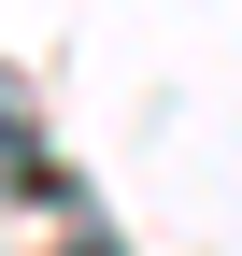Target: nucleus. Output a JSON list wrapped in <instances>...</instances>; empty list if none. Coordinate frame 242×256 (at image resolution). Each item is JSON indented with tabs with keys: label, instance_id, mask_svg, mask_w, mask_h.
<instances>
[{
	"label": "nucleus",
	"instance_id": "2",
	"mask_svg": "<svg viewBox=\"0 0 242 256\" xmlns=\"http://www.w3.org/2000/svg\"><path fill=\"white\" fill-rule=\"evenodd\" d=\"M57 256H114V228H72V242H57Z\"/></svg>",
	"mask_w": 242,
	"mask_h": 256
},
{
	"label": "nucleus",
	"instance_id": "1",
	"mask_svg": "<svg viewBox=\"0 0 242 256\" xmlns=\"http://www.w3.org/2000/svg\"><path fill=\"white\" fill-rule=\"evenodd\" d=\"M0 185H14V200H57V156H43V128H28L14 86H0Z\"/></svg>",
	"mask_w": 242,
	"mask_h": 256
}]
</instances>
